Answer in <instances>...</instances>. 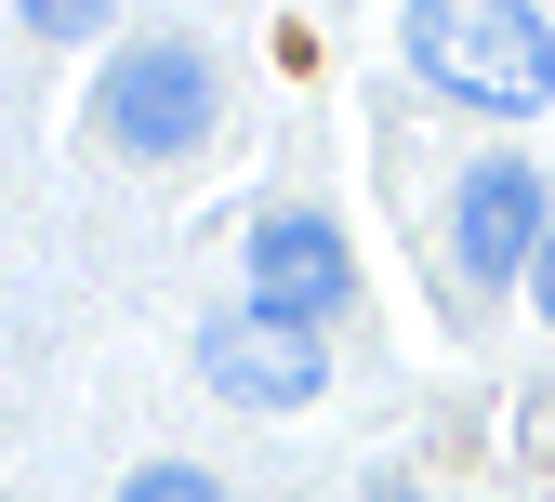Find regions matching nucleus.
I'll return each mask as SVG.
<instances>
[{
	"label": "nucleus",
	"mask_w": 555,
	"mask_h": 502,
	"mask_svg": "<svg viewBox=\"0 0 555 502\" xmlns=\"http://www.w3.org/2000/svg\"><path fill=\"white\" fill-rule=\"evenodd\" d=\"M410 80L450 93V106H490V119H542L555 106V27L529 0H410Z\"/></svg>",
	"instance_id": "obj_1"
},
{
	"label": "nucleus",
	"mask_w": 555,
	"mask_h": 502,
	"mask_svg": "<svg viewBox=\"0 0 555 502\" xmlns=\"http://www.w3.org/2000/svg\"><path fill=\"white\" fill-rule=\"evenodd\" d=\"M93 132L119 159H185L212 146V66H198L185 40H119L93 66Z\"/></svg>",
	"instance_id": "obj_2"
},
{
	"label": "nucleus",
	"mask_w": 555,
	"mask_h": 502,
	"mask_svg": "<svg viewBox=\"0 0 555 502\" xmlns=\"http://www.w3.org/2000/svg\"><path fill=\"white\" fill-rule=\"evenodd\" d=\"M542 239H555V185H542V159H476L463 172V198H450V265L476 278V292H503V278H529L542 265Z\"/></svg>",
	"instance_id": "obj_3"
},
{
	"label": "nucleus",
	"mask_w": 555,
	"mask_h": 502,
	"mask_svg": "<svg viewBox=\"0 0 555 502\" xmlns=\"http://www.w3.org/2000/svg\"><path fill=\"white\" fill-rule=\"evenodd\" d=\"M251 305L292 318V331H331L344 305H358V252L331 239V211H305V198L251 211Z\"/></svg>",
	"instance_id": "obj_4"
},
{
	"label": "nucleus",
	"mask_w": 555,
	"mask_h": 502,
	"mask_svg": "<svg viewBox=\"0 0 555 502\" xmlns=\"http://www.w3.org/2000/svg\"><path fill=\"white\" fill-rule=\"evenodd\" d=\"M198 384L238 397V410H305L331 384V357H318V331L264 318V305H212V318H198Z\"/></svg>",
	"instance_id": "obj_5"
},
{
	"label": "nucleus",
	"mask_w": 555,
	"mask_h": 502,
	"mask_svg": "<svg viewBox=\"0 0 555 502\" xmlns=\"http://www.w3.org/2000/svg\"><path fill=\"white\" fill-rule=\"evenodd\" d=\"M14 14H27L40 40H106V14H119V0H14Z\"/></svg>",
	"instance_id": "obj_6"
},
{
	"label": "nucleus",
	"mask_w": 555,
	"mask_h": 502,
	"mask_svg": "<svg viewBox=\"0 0 555 502\" xmlns=\"http://www.w3.org/2000/svg\"><path fill=\"white\" fill-rule=\"evenodd\" d=\"M119 502H225V476H198V463H146Z\"/></svg>",
	"instance_id": "obj_7"
},
{
	"label": "nucleus",
	"mask_w": 555,
	"mask_h": 502,
	"mask_svg": "<svg viewBox=\"0 0 555 502\" xmlns=\"http://www.w3.org/2000/svg\"><path fill=\"white\" fill-rule=\"evenodd\" d=\"M529 305H542V331H555V239H542V265H529Z\"/></svg>",
	"instance_id": "obj_8"
},
{
	"label": "nucleus",
	"mask_w": 555,
	"mask_h": 502,
	"mask_svg": "<svg viewBox=\"0 0 555 502\" xmlns=\"http://www.w3.org/2000/svg\"><path fill=\"white\" fill-rule=\"evenodd\" d=\"M371 502H410V489H371Z\"/></svg>",
	"instance_id": "obj_9"
}]
</instances>
